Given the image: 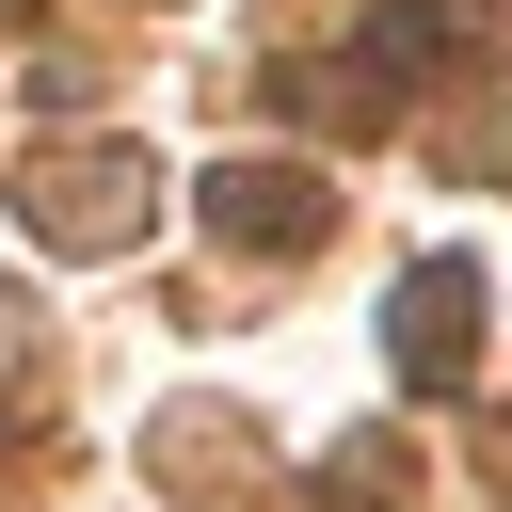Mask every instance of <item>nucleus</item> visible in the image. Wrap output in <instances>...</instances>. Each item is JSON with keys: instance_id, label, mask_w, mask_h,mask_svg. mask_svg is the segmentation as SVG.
<instances>
[{"instance_id": "nucleus-5", "label": "nucleus", "mask_w": 512, "mask_h": 512, "mask_svg": "<svg viewBox=\"0 0 512 512\" xmlns=\"http://www.w3.org/2000/svg\"><path fill=\"white\" fill-rule=\"evenodd\" d=\"M336 496H416V464H400L384 432H352V448H336Z\"/></svg>"}, {"instance_id": "nucleus-2", "label": "nucleus", "mask_w": 512, "mask_h": 512, "mask_svg": "<svg viewBox=\"0 0 512 512\" xmlns=\"http://www.w3.org/2000/svg\"><path fill=\"white\" fill-rule=\"evenodd\" d=\"M384 368H400L416 400H448V384L480 368V256H416V272H400V304H384Z\"/></svg>"}, {"instance_id": "nucleus-1", "label": "nucleus", "mask_w": 512, "mask_h": 512, "mask_svg": "<svg viewBox=\"0 0 512 512\" xmlns=\"http://www.w3.org/2000/svg\"><path fill=\"white\" fill-rule=\"evenodd\" d=\"M16 208H32L48 256H128V240H144V160H128V144H48V160L16 176Z\"/></svg>"}, {"instance_id": "nucleus-3", "label": "nucleus", "mask_w": 512, "mask_h": 512, "mask_svg": "<svg viewBox=\"0 0 512 512\" xmlns=\"http://www.w3.org/2000/svg\"><path fill=\"white\" fill-rule=\"evenodd\" d=\"M208 224H224L240 256H320V240H336V192H320L304 160H224V176H208Z\"/></svg>"}, {"instance_id": "nucleus-4", "label": "nucleus", "mask_w": 512, "mask_h": 512, "mask_svg": "<svg viewBox=\"0 0 512 512\" xmlns=\"http://www.w3.org/2000/svg\"><path fill=\"white\" fill-rule=\"evenodd\" d=\"M480 48V0H384L368 16V80H416V64H464Z\"/></svg>"}]
</instances>
